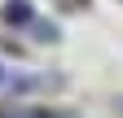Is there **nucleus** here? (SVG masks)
I'll return each instance as SVG.
<instances>
[{
	"label": "nucleus",
	"instance_id": "f257e3e1",
	"mask_svg": "<svg viewBox=\"0 0 123 118\" xmlns=\"http://www.w3.org/2000/svg\"><path fill=\"white\" fill-rule=\"evenodd\" d=\"M5 22H31V5H26V0H9V5H5Z\"/></svg>",
	"mask_w": 123,
	"mask_h": 118
},
{
	"label": "nucleus",
	"instance_id": "f03ea898",
	"mask_svg": "<svg viewBox=\"0 0 123 118\" xmlns=\"http://www.w3.org/2000/svg\"><path fill=\"white\" fill-rule=\"evenodd\" d=\"M0 79H5V70H0Z\"/></svg>",
	"mask_w": 123,
	"mask_h": 118
}]
</instances>
